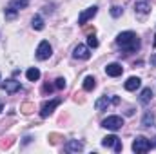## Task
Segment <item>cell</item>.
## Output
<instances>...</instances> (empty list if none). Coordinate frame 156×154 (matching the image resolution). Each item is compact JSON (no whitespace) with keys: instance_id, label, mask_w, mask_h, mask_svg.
Segmentation results:
<instances>
[{"instance_id":"7c38bea8","label":"cell","mask_w":156,"mask_h":154,"mask_svg":"<svg viewBox=\"0 0 156 154\" xmlns=\"http://www.w3.org/2000/svg\"><path fill=\"white\" fill-rule=\"evenodd\" d=\"M66 151H69V152H80V151H83V143L78 142V140H71V142H67Z\"/></svg>"},{"instance_id":"ac0fdd59","label":"cell","mask_w":156,"mask_h":154,"mask_svg":"<svg viewBox=\"0 0 156 154\" xmlns=\"http://www.w3.org/2000/svg\"><path fill=\"white\" fill-rule=\"evenodd\" d=\"M31 24H33V29H37V31H42L44 29V20H42V16H38V15L33 16Z\"/></svg>"},{"instance_id":"8992f818","label":"cell","mask_w":156,"mask_h":154,"mask_svg":"<svg viewBox=\"0 0 156 154\" xmlns=\"http://www.w3.org/2000/svg\"><path fill=\"white\" fill-rule=\"evenodd\" d=\"M96 13H98V7H96V5L87 7L85 11H82V13H80V16H78V24H80V26H83V24H85L87 20H91Z\"/></svg>"},{"instance_id":"603a6c76","label":"cell","mask_w":156,"mask_h":154,"mask_svg":"<svg viewBox=\"0 0 156 154\" xmlns=\"http://www.w3.org/2000/svg\"><path fill=\"white\" fill-rule=\"evenodd\" d=\"M15 16H16V9L9 5V7L5 9V18H9V20H11V18H15Z\"/></svg>"},{"instance_id":"9a60e30c","label":"cell","mask_w":156,"mask_h":154,"mask_svg":"<svg viewBox=\"0 0 156 154\" xmlns=\"http://www.w3.org/2000/svg\"><path fill=\"white\" fill-rule=\"evenodd\" d=\"M26 76H27V80H29V82H37V80L40 78V71L37 69V67H31V69H27Z\"/></svg>"},{"instance_id":"1f68e13d","label":"cell","mask_w":156,"mask_h":154,"mask_svg":"<svg viewBox=\"0 0 156 154\" xmlns=\"http://www.w3.org/2000/svg\"><path fill=\"white\" fill-rule=\"evenodd\" d=\"M153 147H156V142H153Z\"/></svg>"},{"instance_id":"e0dca14e","label":"cell","mask_w":156,"mask_h":154,"mask_svg":"<svg viewBox=\"0 0 156 154\" xmlns=\"http://www.w3.org/2000/svg\"><path fill=\"white\" fill-rule=\"evenodd\" d=\"M116 142H118V138L115 134H111V136H105V138L102 140V145H104V147H115Z\"/></svg>"},{"instance_id":"52a82bcc","label":"cell","mask_w":156,"mask_h":154,"mask_svg":"<svg viewBox=\"0 0 156 154\" xmlns=\"http://www.w3.org/2000/svg\"><path fill=\"white\" fill-rule=\"evenodd\" d=\"M73 56H75V58H78V60H89V58H91L89 47H87V45L78 44L76 47H75V51H73Z\"/></svg>"},{"instance_id":"30bf717a","label":"cell","mask_w":156,"mask_h":154,"mask_svg":"<svg viewBox=\"0 0 156 154\" xmlns=\"http://www.w3.org/2000/svg\"><path fill=\"white\" fill-rule=\"evenodd\" d=\"M142 85V80L138 76H131V78H127V82L123 83V87L127 89V91H136L138 87Z\"/></svg>"},{"instance_id":"83f0119b","label":"cell","mask_w":156,"mask_h":154,"mask_svg":"<svg viewBox=\"0 0 156 154\" xmlns=\"http://www.w3.org/2000/svg\"><path fill=\"white\" fill-rule=\"evenodd\" d=\"M58 140H62V136H60V134H55V132H53V134H49V142H51L53 145H55V143H58Z\"/></svg>"},{"instance_id":"ba28073f","label":"cell","mask_w":156,"mask_h":154,"mask_svg":"<svg viewBox=\"0 0 156 154\" xmlns=\"http://www.w3.org/2000/svg\"><path fill=\"white\" fill-rule=\"evenodd\" d=\"M2 89L13 94V93H18V91H22V85H20V82H16V80H5V82L2 83Z\"/></svg>"},{"instance_id":"7a4b0ae2","label":"cell","mask_w":156,"mask_h":154,"mask_svg":"<svg viewBox=\"0 0 156 154\" xmlns=\"http://www.w3.org/2000/svg\"><path fill=\"white\" fill-rule=\"evenodd\" d=\"M151 147H153V142H149L145 136H136L133 142V151L136 154L147 152V151H151Z\"/></svg>"},{"instance_id":"8fae6325","label":"cell","mask_w":156,"mask_h":154,"mask_svg":"<svg viewBox=\"0 0 156 154\" xmlns=\"http://www.w3.org/2000/svg\"><path fill=\"white\" fill-rule=\"evenodd\" d=\"M134 9H136L138 15H147V13L151 11V5H149L147 0H138V2L134 4Z\"/></svg>"},{"instance_id":"cb8c5ba5","label":"cell","mask_w":156,"mask_h":154,"mask_svg":"<svg viewBox=\"0 0 156 154\" xmlns=\"http://www.w3.org/2000/svg\"><path fill=\"white\" fill-rule=\"evenodd\" d=\"M55 87H56V89H66V80L62 76L56 78V80H55Z\"/></svg>"},{"instance_id":"5b68a950","label":"cell","mask_w":156,"mask_h":154,"mask_svg":"<svg viewBox=\"0 0 156 154\" xmlns=\"http://www.w3.org/2000/svg\"><path fill=\"white\" fill-rule=\"evenodd\" d=\"M60 103H62V100H60V98H55V100H51V102H45V103L42 105V109H40V116H42V118H47V116L51 114V113L60 105Z\"/></svg>"},{"instance_id":"4316f807","label":"cell","mask_w":156,"mask_h":154,"mask_svg":"<svg viewBox=\"0 0 156 154\" xmlns=\"http://www.w3.org/2000/svg\"><path fill=\"white\" fill-rule=\"evenodd\" d=\"M42 93H44V94H51V93H53V85H51V83H44Z\"/></svg>"},{"instance_id":"4fadbf2b","label":"cell","mask_w":156,"mask_h":154,"mask_svg":"<svg viewBox=\"0 0 156 154\" xmlns=\"http://www.w3.org/2000/svg\"><path fill=\"white\" fill-rule=\"evenodd\" d=\"M151 100H153V89H149V87H147V89H144V91H142V94H140V102L145 105V103H149Z\"/></svg>"},{"instance_id":"44dd1931","label":"cell","mask_w":156,"mask_h":154,"mask_svg":"<svg viewBox=\"0 0 156 154\" xmlns=\"http://www.w3.org/2000/svg\"><path fill=\"white\" fill-rule=\"evenodd\" d=\"M20 111H22L24 114H31V113L35 111V105H33V103H29V102H26V103H22V105H20Z\"/></svg>"},{"instance_id":"d6a6232c","label":"cell","mask_w":156,"mask_h":154,"mask_svg":"<svg viewBox=\"0 0 156 154\" xmlns=\"http://www.w3.org/2000/svg\"><path fill=\"white\" fill-rule=\"evenodd\" d=\"M154 45H156V37H154Z\"/></svg>"},{"instance_id":"2e32d148","label":"cell","mask_w":156,"mask_h":154,"mask_svg":"<svg viewBox=\"0 0 156 154\" xmlns=\"http://www.w3.org/2000/svg\"><path fill=\"white\" fill-rule=\"evenodd\" d=\"M96 87V80L93 76H85V80H83V89L85 91H93Z\"/></svg>"},{"instance_id":"3957f363","label":"cell","mask_w":156,"mask_h":154,"mask_svg":"<svg viewBox=\"0 0 156 154\" xmlns=\"http://www.w3.org/2000/svg\"><path fill=\"white\" fill-rule=\"evenodd\" d=\"M102 127H105L109 131H118V129L123 127V118L122 116H107L102 121Z\"/></svg>"},{"instance_id":"5bb4252c","label":"cell","mask_w":156,"mask_h":154,"mask_svg":"<svg viewBox=\"0 0 156 154\" xmlns=\"http://www.w3.org/2000/svg\"><path fill=\"white\" fill-rule=\"evenodd\" d=\"M111 103H113V102H111V100H109L107 96H104V98H100V100H98V102L94 103V107H96L98 111H104V109H105V107H109Z\"/></svg>"},{"instance_id":"9c48e42d","label":"cell","mask_w":156,"mask_h":154,"mask_svg":"<svg viewBox=\"0 0 156 154\" xmlns=\"http://www.w3.org/2000/svg\"><path fill=\"white\" fill-rule=\"evenodd\" d=\"M105 73H107V76H113V78H116V76H120L122 73H123V67L120 65V64H109L107 67H105Z\"/></svg>"},{"instance_id":"f546056e","label":"cell","mask_w":156,"mask_h":154,"mask_svg":"<svg viewBox=\"0 0 156 154\" xmlns=\"http://www.w3.org/2000/svg\"><path fill=\"white\" fill-rule=\"evenodd\" d=\"M151 64L156 67V54H153V56H151Z\"/></svg>"},{"instance_id":"484cf974","label":"cell","mask_w":156,"mask_h":154,"mask_svg":"<svg viewBox=\"0 0 156 154\" xmlns=\"http://www.w3.org/2000/svg\"><path fill=\"white\" fill-rule=\"evenodd\" d=\"M111 15H113L115 18H118V16L122 15V7H118V5H113V7H111Z\"/></svg>"},{"instance_id":"7402d4cb","label":"cell","mask_w":156,"mask_h":154,"mask_svg":"<svg viewBox=\"0 0 156 154\" xmlns=\"http://www.w3.org/2000/svg\"><path fill=\"white\" fill-rule=\"evenodd\" d=\"M13 142H15L13 138H4V140L0 142V149H9V147L13 145Z\"/></svg>"},{"instance_id":"f1b7e54d","label":"cell","mask_w":156,"mask_h":154,"mask_svg":"<svg viewBox=\"0 0 156 154\" xmlns=\"http://www.w3.org/2000/svg\"><path fill=\"white\" fill-rule=\"evenodd\" d=\"M120 151H122V142L118 140L116 143H115V152H120Z\"/></svg>"},{"instance_id":"277c9868","label":"cell","mask_w":156,"mask_h":154,"mask_svg":"<svg viewBox=\"0 0 156 154\" xmlns=\"http://www.w3.org/2000/svg\"><path fill=\"white\" fill-rule=\"evenodd\" d=\"M51 54H53V47H51V44H49L47 40L40 42L38 49H37V58H38V60H47Z\"/></svg>"},{"instance_id":"6da1fadb","label":"cell","mask_w":156,"mask_h":154,"mask_svg":"<svg viewBox=\"0 0 156 154\" xmlns=\"http://www.w3.org/2000/svg\"><path fill=\"white\" fill-rule=\"evenodd\" d=\"M116 44H118V47H122V49L127 51V53H134V51L140 49V38H138L136 33H133V31H123V33H120L116 37Z\"/></svg>"},{"instance_id":"4dcf8cb0","label":"cell","mask_w":156,"mask_h":154,"mask_svg":"<svg viewBox=\"0 0 156 154\" xmlns=\"http://www.w3.org/2000/svg\"><path fill=\"white\" fill-rule=\"evenodd\" d=\"M2 109H4V105H2V102H0V113H2Z\"/></svg>"},{"instance_id":"d6986e66","label":"cell","mask_w":156,"mask_h":154,"mask_svg":"<svg viewBox=\"0 0 156 154\" xmlns=\"http://www.w3.org/2000/svg\"><path fill=\"white\" fill-rule=\"evenodd\" d=\"M27 4H29V0H11V4H9V5H11V7H15V9L18 11V9H24Z\"/></svg>"},{"instance_id":"ffe728a7","label":"cell","mask_w":156,"mask_h":154,"mask_svg":"<svg viewBox=\"0 0 156 154\" xmlns=\"http://www.w3.org/2000/svg\"><path fill=\"white\" fill-rule=\"evenodd\" d=\"M153 123H154V116L151 114V113H145L144 120H142V125H144V127H151Z\"/></svg>"},{"instance_id":"d4e9b609","label":"cell","mask_w":156,"mask_h":154,"mask_svg":"<svg viewBox=\"0 0 156 154\" xmlns=\"http://www.w3.org/2000/svg\"><path fill=\"white\" fill-rule=\"evenodd\" d=\"M87 47H93V49H94V47H98V40L94 38L93 35H91V37L87 38Z\"/></svg>"}]
</instances>
